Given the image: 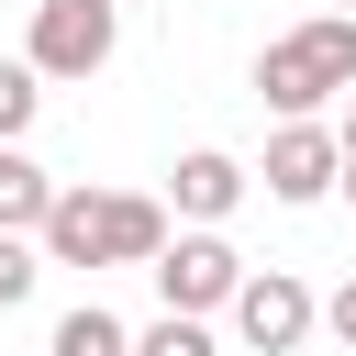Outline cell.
<instances>
[{
    "instance_id": "8992f818",
    "label": "cell",
    "mask_w": 356,
    "mask_h": 356,
    "mask_svg": "<svg viewBox=\"0 0 356 356\" xmlns=\"http://www.w3.org/2000/svg\"><path fill=\"white\" fill-rule=\"evenodd\" d=\"M267 200H289V211H312V200H334V134L323 122H278L267 134V167H245Z\"/></svg>"
},
{
    "instance_id": "6da1fadb",
    "label": "cell",
    "mask_w": 356,
    "mask_h": 356,
    "mask_svg": "<svg viewBox=\"0 0 356 356\" xmlns=\"http://www.w3.org/2000/svg\"><path fill=\"white\" fill-rule=\"evenodd\" d=\"M156 245H167V200H145V189H56L33 222L44 267H145Z\"/></svg>"
},
{
    "instance_id": "ba28073f",
    "label": "cell",
    "mask_w": 356,
    "mask_h": 356,
    "mask_svg": "<svg viewBox=\"0 0 356 356\" xmlns=\"http://www.w3.org/2000/svg\"><path fill=\"white\" fill-rule=\"evenodd\" d=\"M44 356H134V323H122V312H100V300H78V312H56Z\"/></svg>"
},
{
    "instance_id": "5bb4252c",
    "label": "cell",
    "mask_w": 356,
    "mask_h": 356,
    "mask_svg": "<svg viewBox=\"0 0 356 356\" xmlns=\"http://www.w3.org/2000/svg\"><path fill=\"white\" fill-rule=\"evenodd\" d=\"M334 189L356 200V100H345V122H334Z\"/></svg>"
},
{
    "instance_id": "52a82bcc",
    "label": "cell",
    "mask_w": 356,
    "mask_h": 356,
    "mask_svg": "<svg viewBox=\"0 0 356 356\" xmlns=\"http://www.w3.org/2000/svg\"><path fill=\"white\" fill-rule=\"evenodd\" d=\"M245 189H256V178H245V156H222V145H189V156L167 167V211H178V222H234Z\"/></svg>"
},
{
    "instance_id": "4fadbf2b",
    "label": "cell",
    "mask_w": 356,
    "mask_h": 356,
    "mask_svg": "<svg viewBox=\"0 0 356 356\" xmlns=\"http://www.w3.org/2000/svg\"><path fill=\"white\" fill-rule=\"evenodd\" d=\"M312 334H334V345H345V356H356V278H345V289H334V300H323V312H312Z\"/></svg>"
},
{
    "instance_id": "9c48e42d",
    "label": "cell",
    "mask_w": 356,
    "mask_h": 356,
    "mask_svg": "<svg viewBox=\"0 0 356 356\" xmlns=\"http://www.w3.org/2000/svg\"><path fill=\"white\" fill-rule=\"evenodd\" d=\"M44 200H56V178H44L22 145H0V234H33V222H44Z\"/></svg>"
},
{
    "instance_id": "9a60e30c",
    "label": "cell",
    "mask_w": 356,
    "mask_h": 356,
    "mask_svg": "<svg viewBox=\"0 0 356 356\" xmlns=\"http://www.w3.org/2000/svg\"><path fill=\"white\" fill-rule=\"evenodd\" d=\"M345 11H356V0H345Z\"/></svg>"
},
{
    "instance_id": "277c9868",
    "label": "cell",
    "mask_w": 356,
    "mask_h": 356,
    "mask_svg": "<svg viewBox=\"0 0 356 356\" xmlns=\"http://www.w3.org/2000/svg\"><path fill=\"white\" fill-rule=\"evenodd\" d=\"M145 278H156V300H167V312H200V323H211V312L234 300L245 256L222 245V222H189V234H167V245L145 256Z\"/></svg>"
},
{
    "instance_id": "7c38bea8",
    "label": "cell",
    "mask_w": 356,
    "mask_h": 356,
    "mask_svg": "<svg viewBox=\"0 0 356 356\" xmlns=\"http://www.w3.org/2000/svg\"><path fill=\"white\" fill-rule=\"evenodd\" d=\"M33 278H44L33 234H0V312H11V300H33Z\"/></svg>"
},
{
    "instance_id": "5b68a950",
    "label": "cell",
    "mask_w": 356,
    "mask_h": 356,
    "mask_svg": "<svg viewBox=\"0 0 356 356\" xmlns=\"http://www.w3.org/2000/svg\"><path fill=\"white\" fill-rule=\"evenodd\" d=\"M222 312H234V345H245V356H300V345H312V312H323V300H312V289H300L289 267H245Z\"/></svg>"
},
{
    "instance_id": "8fae6325",
    "label": "cell",
    "mask_w": 356,
    "mask_h": 356,
    "mask_svg": "<svg viewBox=\"0 0 356 356\" xmlns=\"http://www.w3.org/2000/svg\"><path fill=\"white\" fill-rule=\"evenodd\" d=\"M134 356H222V345H211V323H200V312H156V323L134 334Z\"/></svg>"
},
{
    "instance_id": "7a4b0ae2",
    "label": "cell",
    "mask_w": 356,
    "mask_h": 356,
    "mask_svg": "<svg viewBox=\"0 0 356 356\" xmlns=\"http://www.w3.org/2000/svg\"><path fill=\"white\" fill-rule=\"evenodd\" d=\"M356 89V11H312V22H289L267 56H256V100L278 111V122H312L323 100H345Z\"/></svg>"
},
{
    "instance_id": "30bf717a",
    "label": "cell",
    "mask_w": 356,
    "mask_h": 356,
    "mask_svg": "<svg viewBox=\"0 0 356 356\" xmlns=\"http://www.w3.org/2000/svg\"><path fill=\"white\" fill-rule=\"evenodd\" d=\"M33 111H44V78H33L22 56H0V145H22V134H33Z\"/></svg>"
},
{
    "instance_id": "3957f363",
    "label": "cell",
    "mask_w": 356,
    "mask_h": 356,
    "mask_svg": "<svg viewBox=\"0 0 356 356\" xmlns=\"http://www.w3.org/2000/svg\"><path fill=\"white\" fill-rule=\"evenodd\" d=\"M111 44H122V0H33L22 67H33V78H100Z\"/></svg>"
}]
</instances>
